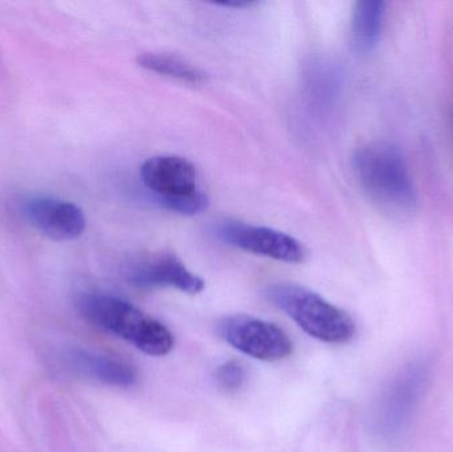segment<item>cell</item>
<instances>
[{
    "label": "cell",
    "mask_w": 453,
    "mask_h": 452,
    "mask_svg": "<svg viewBox=\"0 0 453 452\" xmlns=\"http://www.w3.org/2000/svg\"><path fill=\"white\" fill-rule=\"evenodd\" d=\"M353 169L370 201L383 212L403 219L417 211V188L396 146L388 142L362 146L354 153Z\"/></svg>",
    "instance_id": "cell-1"
},
{
    "label": "cell",
    "mask_w": 453,
    "mask_h": 452,
    "mask_svg": "<svg viewBox=\"0 0 453 452\" xmlns=\"http://www.w3.org/2000/svg\"><path fill=\"white\" fill-rule=\"evenodd\" d=\"M77 310L88 323L125 340L146 355L162 357L174 348V336L165 324L113 295H80Z\"/></svg>",
    "instance_id": "cell-2"
},
{
    "label": "cell",
    "mask_w": 453,
    "mask_h": 452,
    "mask_svg": "<svg viewBox=\"0 0 453 452\" xmlns=\"http://www.w3.org/2000/svg\"><path fill=\"white\" fill-rule=\"evenodd\" d=\"M433 364L418 358L401 369L386 384L372 410V427L386 442L401 441L430 387Z\"/></svg>",
    "instance_id": "cell-3"
},
{
    "label": "cell",
    "mask_w": 453,
    "mask_h": 452,
    "mask_svg": "<svg viewBox=\"0 0 453 452\" xmlns=\"http://www.w3.org/2000/svg\"><path fill=\"white\" fill-rule=\"evenodd\" d=\"M266 296L305 333L319 341L348 344L356 336V323L345 310L305 287L273 284L266 291Z\"/></svg>",
    "instance_id": "cell-4"
},
{
    "label": "cell",
    "mask_w": 453,
    "mask_h": 452,
    "mask_svg": "<svg viewBox=\"0 0 453 452\" xmlns=\"http://www.w3.org/2000/svg\"><path fill=\"white\" fill-rule=\"evenodd\" d=\"M199 180L196 165L182 157L157 156L141 166V180L157 203L180 215L193 217L209 207Z\"/></svg>",
    "instance_id": "cell-5"
},
{
    "label": "cell",
    "mask_w": 453,
    "mask_h": 452,
    "mask_svg": "<svg viewBox=\"0 0 453 452\" xmlns=\"http://www.w3.org/2000/svg\"><path fill=\"white\" fill-rule=\"evenodd\" d=\"M220 336L232 348L260 361H280L293 352L292 340L280 326L250 316H229L220 323Z\"/></svg>",
    "instance_id": "cell-6"
},
{
    "label": "cell",
    "mask_w": 453,
    "mask_h": 452,
    "mask_svg": "<svg viewBox=\"0 0 453 452\" xmlns=\"http://www.w3.org/2000/svg\"><path fill=\"white\" fill-rule=\"evenodd\" d=\"M214 234L228 246L277 262L298 264L305 260L306 252L303 244L293 236L273 228L225 220L215 226Z\"/></svg>",
    "instance_id": "cell-7"
},
{
    "label": "cell",
    "mask_w": 453,
    "mask_h": 452,
    "mask_svg": "<svg viewBox=\"0 0 453 452\" xmlns=\"http://www.w3.org/2000/svg\"><path fill=\"white\" fill-rule=\"evenodd\" d=\"M124 278L135 288H174L188 295L201 294L206 287L177 255L166 251L133 257L124 267Z\"/></svg>",
    "instance_id": "cell-8"
},
{
    "label": "cell",
    "mask_w": 453,
    "mask_h": 452,
    "mask_svg": "<svg viewBox=\"0 0 453 452\" xmlns=\"http://www.w3.org/2000/svg\"><path fill=\"white\" fill-rule=\"evenodd\" d=\"M21 210L29 225L53 241H73L87 228L84 212L71 202L50 196H32L24 202Z\"/></svg>",
    "instance_id": "cell-9"
},
{
    "label": "cell",
    "mask_w": 453,
    "mask_h": 452,
    "mask_svg": "<svg viewBox=\"0 0 453 452\" xmlns=\"http://www.w3.org/2000/svg\"><path fill=\"white\" fill-rule=\"evenodd\" d=\"M63 357L72 371L109 387H132L137 384L134 366L119 358L80 348H71L64 352Z\"/></svg>",
    "instance_id": "cell-10"
},
{
    "label": "cell",
    "mask_w": 453,
    "mask_h": 452,
    "mask_svg": "<svg viewBox=\"0 0 453 452\" xmlns=\"http://www.w3.org/2000/svg\"><path fill=\"white\" fill-rule=\"evenodd\" d=\"M386 4L380 0H362L354 8L351 42L359 52H369L380 42Z\"/></svg>",
    "instance_id": "cell-11"
},
{
    "label": "cell",
    "mask_w": 453,
    "mask_h": 452,
    "mask_svg": "<svg viewBox=\"0 0 453 452\" xmlns=\"http://www.w3.org/2000/svg\"><path fill=\"white\" fill-rule=\"evenodd\" d=\"M137 63L138 65L154 73L191 82V84H199L206 80V73L203 71L177 56L167 55V53H142L138 56Z\"/></svg>",
    "instance_id": "cell-12"
},
{
    "label": "cell",
    "mask_w": 453,
    "mask_h": 452,
    "mask_svg": "<svg viewBox=\"0 0 453 452\" xmlns=\"http://www.w3.org/2000/svg\"><path fill=\"white\" fill-rule=\"evenodd\" d=\"M215 379L220 389L234 393L242 389L247 381V371L239 361H226L215 372Z\"/></svg>",
    "instance_id": "cell-13"
},
{
    "label": "cell",
    "mask_w": 453,
    "mask_h": 452,
    "mask_svg": "<svg viewBox=\"0 0 453 452\" xmlns=\"http://www.w3.org/2000/svg\"><path fill=\"white\" fill-rule=\"evenodd\" d=\"M256 3H250V2H229V3H223V7H234V8H244V7H250V5H255Z\"/></svg>",
    "instance_id": "cell-14"
},
{
    "label": "cell",
    "mask_w": 453,
    "mask_h": 452,
    "mask_svg": "<svg viewBox=\"0 0 453 452\" xmlns=\"http://www.w3.org/2000/svg\"><path fill=\"white\" fill-rule=\"evenodd\" d=\"M452 119H453V116H452Z\"/></svg>",
    "instance_id": "cell-15"
}]
</instances>
